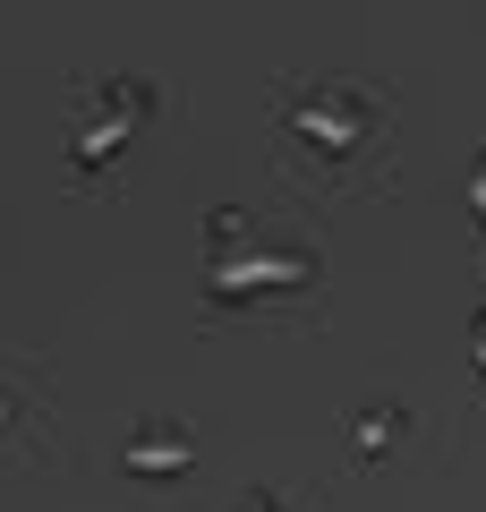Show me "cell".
I'll list each match as a JSON object with an SVG mask.
<instances>
[{"instance_id":"cell-2","label":"cell","mask_w":486,"mask_h":512,"mask_svg":"<svg viewBox=\"0 0 486 512\" xmlns=\"http://www.w3.org/2000/svg\"><path fill=\"white\" fill-rule=\"evenodd\" d=\"M290 120H299V137H316V146H333V154H350L367 137V103L359 94H307Z\"/></svg>"},{"instance_id":"cell-3","label":"cell","mask_w":486,"mask_h":512,"mask_svg":"<svg viewBox=\"0 0 486 512\" xmlns=\"http://www.w3.org/2000/svg\"><path fill=\"white\" fill-rule=\"evenodd\" d=\"M256 274H265V282H282V291H307V282H316V256H299V248H265V256H256ZM239 282H248V265H239L231 248H222L214 291H239Z\"/></svg>"},{"instance_id":"cell-1","label":"cell","mask_w":486,"mask_h":512,"mask_svg":"<svg viewBox=\"0 0 486 512\" xmlns=\"http://www.w3.org/2000/svg\"><path fill=\"white\" fill-rule=\"evenodd\" d=\"M145 103H154V86H145V77H120V86H103V94H94V111L77 120V163L94 171V163L111 154V137L145 120Z\"/></svg>"},{"instance_id":"cell-8","label":"cell","mask_w":486,"mask_h":512,"mask_svg":"<svg viewBox=\"0 0 486 512\" xmlns=\"http://www.w3.org/2000/svg\"><path fill=\"white\" fill-rule=\"evenodd\" d=\"M478 222H486V163H478Z\"/></svg>"},{"instance_id":"cell-9","label":"cell","mask_w":486,"mask_h":512,"mask_svg":"<svg viewBox=\"0 0 486 512\" xmlns=\"http://www.w3.org/2000/svg\"><path fill=\"white\" fill-rule=\"evenodd\" d=\"M0 419H9V393H0Z\"/></svg>"},{"instance_id":"cell-6","label":"cell","mask_w":486,"mask_h":512,"mask_svg":"<svg viewBox=\"0 0 486 512\" xmlns=\"http://www.w3.org/2000/svg\"><path fill=\"white\" fill-rule=\"evenodd\" d=\"M469 359H478V367H486V316H478V333H469Z\"/></svg>"},{"instance_id":"cell-7","label":"cell","mask_w":486,"mask_h":512,"mask_svg":"<svg viewBox=\"0 0 486 512\" xmlns=\"http://www.w3.org/2000/svg\"><path fill=\"white\" fill-rule=\"evenodd\" d=\"M239 512H282V504H273V495H248V504H239Z\"/></svg>"},{"instance_id":"cell-5","label":"cell","mask_w":486,"mask_h":512,"mask_svg":"<svg viewBox=\"0 0 486 512\" xmlns=\"http://www.w3.org/2000/svg\"><path fill=\"white\" fill-rule=\"evenodd\" d=\"M401 427H410L401 410H367V419H359V453H367V461H376V453H393V436H401Z\"/></svg>"},{"instance_id":"cell-4","label":"cell","mask_w":486,"mask_h":512,"mask_svg":"<svg viewBox=\"0 0 486 512\" xmlns=\"http://www.w3.org/2000/svg\"><path fill=\"white\" fill-rule=\"evenodd\" d=\"M188 461H197V444L171 419H145L137 436H128V470H145V478H171V470H188Z\"/></svg>"}]
</instances>
